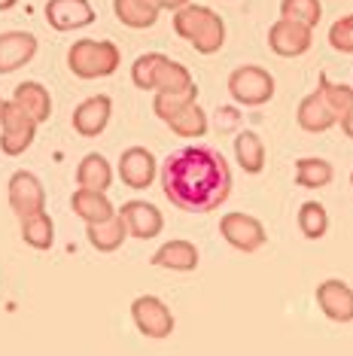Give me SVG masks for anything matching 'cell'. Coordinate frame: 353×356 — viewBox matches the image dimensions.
I'll return each instance as SVG.
<instances>
[{"instance_id":"cell-1","label":"cell","mask_w":353,"mask_h":356,"mask_svg":"<svg viewBox=\"0 0 353 356\" xmlns=\"http://www.w3.org/2000/svg\"><path fill=\"white\" fill-rule=\"evenodd\" d=\"M162 189L186 213H211L231 195V168L213 147H183L162 165Z\"/></svg>"},{"instance_id":"cell-2","label":"cell","mask_w":353,"mask_h":356,"mask_svg":"<svg viewBox=\"0 0 353 356\" xmlns=\"http://www.w3.org/2000/svg\"><path fill=\"white\" fill-rule=\"evenodd\" d=\"M174 31L176 37L189 40L195 46V52L213 55L226 43V22L220 19V13H213L211 6H192L186 3L183 10L174 13Z\"/></svg>"},{"instance_id":"cell-3","label":"cell","mask_w":353,"mask_h":356,"mask_svg":"<svg viewBox=\"0 0 353 356\" xmlns=\"http://www.w3.org/2000/svg\"><path fill=\"white\" fill-rule=\"evenodd\" d=\"M119 64H122V52L116 43H107V40H79L67 52V67L79 79L110 76L116 74Z\"/></svg>"},{"instance_id":"cell-4","label":"cell","mask_w":353,"mask_h":356,"mask_svg":"<svg viewBox=\"0 0 353 356\" xmlns=\"http://www.w3.org/2000/svg\"><path fill=\"white\" fill-rule=\"evenodd\" d=\"M229 95L244 107H262L274 98V76L256 64L235 67L229 76Z\"/></svg>"},{"instance_id":"cell-5","label":"cell","mask_w":353,"mask_h":356,"mask_svg":"<svg viewBox=\"0 0 353 356\" xmlns=\"http://www.w3.org/2000/svg\"><path fill=\"white\" fill-rule=\"evenodd\" d=\"M0 128H3L0 149H3L6 156H22V152H28V147L37 137V122L15 101H3V107H0Z\"/></svg>"},{"instance_id":"cell-6","label":"cell","mask_w":353,"mask_h":356,"mask_svg":"<svg viewBox=\"0 0 353 356\" xmlns=\"http://www.w3.org/2000/svg\"><path fill=\"white\" fill-rule=\"evenodd\" d=\"M131 320H134V326H138L140 335H147V338H167L174 332V314L167 311V305L156 296L134 298Z\"/></svg>"},{"instance_id":"cell-7","label":"cell","mask_w":353,"mask_h":356,"mask_svg":"<svg viewBox=\"0 0 353 356\" xmlns=\"http://www.w3.org/2000/svg\"><path fill=\"white\" fill-rule=\"evenodd\" d=\"M314 28L302 25V22H293V19H280L271 25L268 31V46L271 52L280 55V58H295V55H304L314 43Z\"/></svg>"},{"instance_id":"cell-8","label":"cell","mask_w":353,"mask_h":356,"mask_svg":"<svg viewBox=\"0 0 353 356\" xmlns=\"http://www.w3.org/2000/svg\"><path fill=\"white\" fill-rule=\"evenodd\" d=\"M6 198H10L13 213L19 216H31L37 210H46V189L43 183L37 180L34 174L28 171H15L10 177V186H6Z\"/></svg>"},{"instance_id":"cell-9","label":"cell","mask_w":353,"mask_h":356,"mask_svg":"<svg viewBox=\"0 0 353 356\" xmlns=\"http://www.w3.org/2000/svg\"><path fill=\"white\" fill-rule=\"evenodd\" d=\"M220 234L240 253H256L265 241V225L247 213H226L220 220Z\"/></svg>"},{"instance_id":"cell-10","label":"cell","mask_w":353,"mask_h":356,"mask_svg":"<svg viewBox=\"0 0 353 356\" xmlns=\"http://www.w3.org/2000/svg\"><path fill=\"white\" fill-rule=\"evenodd\" d=\"M119 216L125 220V229L131 238H156L158 232L165 229V216L162 210H158L156 204H149V201H128V204H122V210H119Z\"/></svg>"},{"instance_id":"cell-11","label":"cell","mask_w":353,"mask_h":356,"mask_svg":"<svg viewBox=\"0 0 353 356\" xmlns=\"http://www.w3.org/2000/svg\"><path fill=\"white\" fill-rule=\"evenodd\" d=\"M317 305L332 323H350L353 320V289L338 277L323 280L317 286Z\"/></svg>"},{"instance_id":"cell-12","label":"cell","mask_w":353,"mask_h":356,"mask_svg":"<svg viewBox=\"0 0 353 356\" xmlns=\"http://www.w3.org/2000/svg\"><path fill=\"white\" fill-rule=\"evenodd\" d=\"M37 55V37L28 31H6L0 34V76L25 67Z\"/></svg>"},{"instance_id":"cell-13","label":"cell","mask_w":353,"mask_h":356,"mask_svg":"<svg viewBox=\"0 0 353 356\" xmlns=\"http://www.w3.org/2000/svg\"><path fill=\"white\" fill-rule=\"evenodd\" d=\"M46 22L55 31H76L95 22V10L88 0H49L46 3Z\"/></svg>"},{"instance_id":"cell-14","label":"cell","mask_w":353,"mask_h":356,"mask_svg":"<svg viewBox=\"0 0 353 356\" xmlns=\"http://www.w3.org/2000/svg\"><path fill=\"white\" fill-rule=\"evenodd\" d=\"M152 177H156V159H152L149 149L131 147L122 152V159H119V180L128 189H147V186H152Z\"/></svg>"},{"instance_id":"cell-15","label":"cell","mask_w":353,"mask_h":356,"mask_svg":"<svg viewBox=\"0 0 353 356\" xmlns=\"http://www.w3.org/2000/svg\"><path fill=\"white\" fill-rule=\"evenodd\" d=\"M110 116H113V101L107 95H92L74 110V128L83 137H98L104 134Z\"/></svg>"},{"instance_id":"cell-16","label":"cell","mask_w":353,"mask_h":356,"mask_svg":"<svg viewBox=\"0 0 353 356\" xmlns=\"http://www.w3.org/2000/svg\"><path fill=\"white\" fill-rule=\"evenodd\" d=\"M152 265L167 271H195L198 268V247L192 241H167L152 253Z\"/></svg>"},{"instance_id":"cell-17","label":"cell","mask_w":353,"mask_h":356,"mask_svg":"<svg viewBox=\"0 0 353 356\" xmlns=\"http://www.w3.org/2000/svg\"><path fill=\"white\" fill-rule=\"evenodd\" d=\"M85 238H88V244L98 250V253H116V250L125 244V238H128L125 220L119 213H113V216H107V220H101V222H88Z\"/></svg>"},{"instance_id":"cell-18","label":"cell","mask_w":353,"mask_h":356,"mask_svg":"<svg viewBox=\"0 0 353 356\" xmlns=\"http://www.w3.org/2000/svg\"><path fill=\"white\" fill-rule=\"evenodd\" d=\"M295 119H299V125L304 128V131H311V134L329 131V128L338 122L335 110L323 101V95H320V92L308 95V98H304V101L299 104V113H295Z\"/></svg>"},{"instance_id":"cell-19","label":"cell","mask_w":353,"mask_h":356,"mask_svg":"<svg viewBox=\"0 0 353 356\" xmlns=\"http://www.w3.org/2000/svg\"><path fill=\"white\" fill-rule=\"evenodd\" d=\"M70 207H74V213L79 216V220H85V225L88 222H101V220H107V216L116 213L113 204H110V198H107V192L83 189V186L74 192V198H70Z\"/></svg>"},{"instance_id":"cell-20","label":"cell","mask_w":353,"mask_h":356,"mask_svg":"<svg viewBox=\"0 0 353 356\" xmlns=\"http://www.w3.org/2000/svg\"><path fill=\"white\" fill-rule=\"evenodd\" d=\"M13 101L19 104L37 125L52 116V95L46 92V86H40V83H22L19 88H15Z\"/></svg>"},{"instance_id":"cell-21","label":"cell","mask_w":353,"mask_h":356,"mask_svg":"<svg viewBox=\"0 0 353 356\" xmlns=\"http://www.w3.org/2000/svg\"><path fill=\"white\" fill-rule=\"evenodd\" d=\"M76 183L83 189H95V192H107L113 183V168L101 152H88L76 168Z\"/></svg>"},{"instance_id":"cell-22","label":"cell","mask_w":353,"mask_h":356,"mask_svg":"<svg viewBox=\"0 0 353 356\" xmlns=\"http://www.w3.org/2000/svg\"><path fill=\"white\" fill-rule=\"evenodd\" d=\"M167 128L176 137H186V140H195V137L207 134V113L198 107V101L186 104L183 110H176L171 119H167Z\"/></svg>"},{"instance_id":"cell-23","label":"cell","mask_w":353,"mask_h":356,"mask_svg":"<svg viewBox=\"0 0 353 356\" xmlns=\"http://www.w3.org/2000/svg\"><path fill=\"white\" fill-rule=\"evenodd\" d=\"M113 10L122 25L138 28V31L152 28L158 22V13H162V10H156L149 0H113Z\"/></svg>"},{"instance_id":"cell-24","label":"cell","mask_w":353,"mask_h":356,"mask_svg":"<svg viewBox=\"0 0 353 356\" xmlns=\"http://www.w3.org/2000/svg\"><path fill=\"white\" fill-rule=\"evenodd\" d=\"M22 238L34 250H49L55 244V222L46 210H37L31 216H22Z\"/></svg>"},{"instance_id":"cell-25","label":"cell","mask_w":353,"mask_h":356,"mask_svg":"<svg viewBox=\"0 0 353 356\" xmlns=\"http://www.w3.org/2000/svg\"><path fill=\"white\" fill-rule=\"evenodd\" d=\"M235 159L247 174H259L265 168V143L256 131H240L235 140Z\"/></svg>"},{"instance_id":"cell-26","label":"cell","mask_w":353,"mask_h":356,"mask_svg":"<svg viewBox=\"0 0 353 356\" xmlns=\"http://www.w3.org/2000/svg\"><path fill=\"white\" fill-rule=\"evenodd\" d=\"M189 86H192V74L180 61H171L165 55L156 70V79H152V92H180V88H189Z\"/></svg>"},{"instance_id":"cell-27","label":"cell","mask_w":353,"mask_h":356,"mask_svg":"<svg viewBox=\"0 0 353 356\" xmlns=\"http://www.w3.org/2000/svg\"><path fill=\"white\" fill-rule=\"evenodd\" d=\"M332 177L335 171L326 159H299V165H295V183L302 189H320V186L332 183Z\"/></svg>"},{"instance_id":"cell-28","label":"cell","mask_w":353,"mask_h":356,"mask_svg":"<svg viewBox=\"0 0 353 356\" xmlns=\"http://www.w3.org/2000/svg\"><path fill=\"white\" fill-rule=\"evenodd\" d=\"M192 101H198V86L195 83H192L189 88H180V92H156L152 110H156V116L162 119V122H167L176 110H183Z\"/></svg>"},{"instance_id":"cell-29","label":"cell","mask_w":353,"mask_h":356,"mask_svg":"<svg viewBox=\"0 0 353 356\" xmlns=\"http://www.w3.org/2000/svg\"><path fill=\"white\" fill-rule=\"evenodd\" d=\"M299 229L308 241H317L323 238L326 229H329V213L320 201H304L299 207Z\"/></svg>"},{"instance_id":"cell-30","label":"cell","mask_w":353,"mask_h":356,"mask_svg":"<svg viewBox=\"0 0 353 356\" xmlns=\"http://www.w3.org/2000/svg\"><path fill=\"white\" fill-rule=\"evenodd\" d=\"M280 19H293L314 28L323 19V3L320 0H280Z\"/></svg>"},{"instance_id":"cell-31","label":"cell","mask_w":353,"mask_h":356,"mask_svg":"<svg viewBox=\"0 0 353 356\" xmlns=\"http://www.w3.org/2000/svg\"><path fill=\"white\" fill-rule=\"evenodd\" d=\"M317 92L323 95V101L335 110V116H338V119H341V113L353 104V88L341 86V83H329L326 76H320V88H317Z\"/></svg>"},{"instance_id":"cell-32","label":"cell","mask_w":353,"mask_h":356,"mask_svg":"<svg viewBox=\"0 0 353 356\" xmlns=\"http://www.w3.org/2000/svg\"><path fill=\"white\" fill-rule=\"evenodd\" d=\"M162 58H165L162 52H147V55H140V58L134 61V67H131L134 86L143 88V92H152V79H156V70H158V64H162Z\"/></svg>"},{"instance_id":"cell-33","label":"cell","mask_w":353,"mask_h":356,"mask_svg":"<svg viewBox=\"0 0 353 356\" xmlns=\"http://www.w3.org/2000/svg\"><path fill=\"white\" fill-rule=\"evenodd\" d=\"M329 43H332V49L353 55V13L341 15V19L329 28Z\"/></svg>"},{"instance_id":"cell-34","label":"cell","mask_w":353,"mask_h":356,"mask_svg":"<svg viewBox=\"0 0 353 356\" xmlns=\"http://www.w3.org/2000/svg\"><path fill=\"white\" fill-rule=\"evenodd\" d=\"M156 10H171V13H176V10H183V6L189 3V0H149Z\"/></svg>"},{"instance_id":"cell-35","label":"cell","mask_w":353,"mask_h":356,"mask_svg":"<svg viewBox=\"0 0 353 356\" xmlns=\"http://www.w3.org/2000/svg\"><path fill=\"white\" fill-rule=\"evenodd\" d=\"M338 125H341V131H344V134H347V137H350V140H353V104H350V107H347V110H344V113H341Z\"/></svg>"},{"instance_id":"cell-36","label":"cell","mask_w":353,"mask_h":356,"mask_svg":"<svg viewBox=\"0 0 353 356\" xmlns=\"http://www.w3.org/2000/svg\"><path fill=\"white\" fill-rule=\"evenodd\" d=\"M15 3H19V0H0V13H3V10H13Z\"/></svg>"},{"instance_id":"cell-37","label":"cell","mask_w":353,"mask_h":356,"mask_svg":"<svg viewBox=\"0 0 353 356\" xmlns=\"http://www.w3.org/2000/svg\"><path fill=\"white\" fill-rule=\"evenodd\" d=\"M0 107H3V98H0Z\"/></svg>"},{"instance_id":"cell-38","label":"cell","mask_w":353,"mask_h":356,"mask_svg":"<svg viewBox=\"0 0 353 356\" xmlns=\"http://www.w3.org/2000/svg\"><path fill=\"white\" fill-rule=\"evenodd\" d=\"M350 183H353V174H350Z\"/></svg>"}]
</instances>
